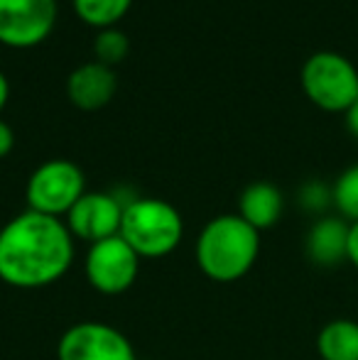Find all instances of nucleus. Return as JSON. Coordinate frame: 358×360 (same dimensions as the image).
<instances>
[{
	"label": "nucleus",
	"instance_id": "9d476101",
	"mask_svg": "<svg viewBox=\"0 0 358 360\" xmlns=\"http://www.w3.org/2000/svg\"><path fill=\"white\" fill-rule=\"evenodd\" d=\"M118 89L113 69L101 62H89L77 67L67 79V96L77 108L82 110H98L113 98Z\"/></svg>",
	"mask_w": 358,
	"mask_h": 360
},
{
	"label": "nucleus",
	"instance_id": "a211bd4d",
	"mask_svg": "<svg viewBox=\"0 0 358 360\" xmlns=\"http://www.w3.org/2000/svg\"><path fill=\"white\" fill-rule=\"evenodd\" d=\"M13 147H15L13 128H10L5 120H0V160H3V157H8L10 152H13Z\"/></svg>",
	"mask_w": 358,
	"mask_h": 360
},
{
	"label": "nucleus",
	"instance_id": "20e7f679",
	"mask_svg": "<svg viewBox=\"0 0 358 360\" xmlns=\"http://www.w3.org/2000/svg\"><path fill=\"white\" fill-rule=\"evenodd\" d=\"M302 91L321 110L346 113L358 98V69L339 52H314L302 64Z\"/></svg>",
	"mask_w": 358,
	"mask_h": 360
},
{
	"label": "nucleus",
	"instance_id": "4468645a",
	"mask_svg": "<svg viewBox=\"0 0 358 360\" xmlns=\"http://www.w3.org/2000/svg\"><path fill=\"white\" fill-rule=\"evenodd\" d=\"M130 5L133 0H74V10L79 18L98 30L115 27V22L125 18Z\"/></svg>",
	"mask_w": 358,
	"mask_h": 360
},
{
	"label": "nucleus",
	"instance_id": "9b49d317",
	"mask_svg": "<svg viewBox=\"0 0 358 360\" xmlns=\"http://www.w3.org/2000/svg\"><path fill=\"white\" fill-rule=\"evenodd\" d=\"M349 228L341 216H321L307 233V257L319 267H336L349 260Z\"/></svg>",
	"mask_w": 358,
	"mask_h": 360
},
{
	"label": "nucleus",
	"instance_id": "7ed1b4c3",
	"mask_svg": "<svg viewBox=\"0 0 358 360\" xmlns=\"http://www.w3.org/2000/svg\"><path fill=\"white\" fill-rule=\"evenodd\" d=\"M118 236L138 252L140 260H160L179 248L184 221L170 201L143 196L125 204Z\"/></svg>",
	"mask_w": 358,
	"mask_h": 360
},
{
	"label": "nucleus",
	"instance_id": "39448f33",
	"mask_svg": "<svg viewBox=\"0 0 358 360\" xmlns=\"http://www.w3.org/2000/svg\"><path fill=\"white\" fill-rule=\"evenodd\" d=\"M87 194V179L79 165L69 160H47L30 174L25 201L30 211L64 218Z\"/></svg>",
	"mask_w": 358,
	"mask_h": 360
},
{
	"label": "nucleus",
	"instance_id": "0eeeda50",
	"mask_svg": "<svg viewBox=\"0 0 358 360\" xmlns=\"http://www.w3.org/2000/svg\"><path fill=\"white\" fill-rule=\"evenodd\" d=\"M57 360H138L130 338L103 321H79L62 333Z\"/></svg>",
	"mask_w": 358,
	"mask_h": 360
},
{
	"label": "nucleus",
	"instance_id": "f257e3e1",
	"mask_svg": "<svg viewBox=\"0 0 358 360\" xmlns=\"http://www.w3.org/2000/svg\"><path fill=\"white\" fill-rule=\"evenodd\" d=\"M74 262V236L64 218L23 211L0 228V282L42 289L59 282Z\"/></svg>",
	"mask_w": 358,
	"mask_h": 360
},
{
	"label": "nucleus",
	"instance_id": "2eb2a0df",
	"mask_svg": "<svg viewBox=\"0 0 358 360\" xmlns=\"http://www.w3.org/2000/svg\"><path fill=\"white\" fill-rule=\"evenodd\" d=\"M331 199L341 218L358 221V165H351L349 169L341 172L331 186Z\"/></svg>",
	"mask_w": 358,
	"mask_h": 360
},
{
	"label": "nucleus",
	"instance_id": "dca6fc26",
	"mask_svg": "<svg viewBox=\"0 0 358 360\" xmlns=\"http://www.w3.org/2000/svg\"><path fill=\"white\" fill-rule=\"evenodd\" d=\"M130 52V39L125 32L115 27L108 30H101L94 39V54H96V62L106 64V67L113 69L115 64H120Z\"/></svg>",
	"mask_w": 358,
	"mask_h": 360
},
{
	"label": "nucleus",
	"instance_id": "1a4fd4ad",
	"mask_svg": "<svg viewBox=\"0 0 358 360\" xmlns=\"http://www.w3.org/2000/svg\"><path fill=\"white\" fill-rule=\"evenodd\" d=\"M125 204L115 194L108 191H87L82 199L74 204V209L64 216L69 233L74 240H84L89 245L106 238H113L120 233Z\"/></svg>",
	"mask_w": 358,
	"mask_h": 360
},
{
	"label": "nucleus",
	"instance_id": "6e6552de",
	"mask_svg": "<svg viewBox=\"0 0 358 360\" xmlns=\"http://www.w3.org/2000/svg\"><path fill=\"white\" fill-rule=\"evenodd\" d=\"M57 25V0H0V44L37 47Z\"/></svg>",
	"mask_w": 358,
	"mask_h": 360
},
{
	"label": "nucleus",
	"instance_id": "f03ea898",
	"mask_svg": "<svg viewBox=\"0 0 358 360\" xmlns=\"http://www.w3.org/2000/svg\"><path fill=\"white\" fill-rule=\"evenodd\" d=\"M260 255V231L238 214L211 218L196 236L194 257L209 280L229 285L243 280Z\"/></svg>",
	"mask_w": 358,
	"mask_h": 360
},
{
	"label": "nucleus",
	"instance_id": "aec40b11",
	"mask_svg": "<svg viewBox=\"0 0 358 360\" xmlns=\"http://www.w3.org/2000/svg\"><path fill=\"white\" fill-rule=\"evenodd\" d=\"M346 128H349V133L358 138V98L351 103V108L346 110Z\"/></svg>",
	"mask_w": 358,
	"mask_h": 360
},
{
	"label": "nucleus",
	"instance_id": "6ab92c4d",
	"mask_svg": "<svg viewBox=\"0 0 358 360\" xmlns=\"http://www.w3.org/2000/svg\"><path fill=\"white\" fill-rule=\"evenodd\" d=\"M349 262L358 270V221H351L349 228Z\"/></svg>",
	"mask_w": 358,
	"mask_h": 360
},
{
	"label": "nucleus",
	"instance_id": "f8f14e48",
	"mask_svg": "<svg viewBox=\"0 0 358 360\" xmlns=\"http://www.w3.org/2000/svg\"><path fill=\"white\" fill-rule=\"evenodd\" d=\"M285 209L282 191L270 181H253L241 191L238 199V216L255 231H268L275 226Z\"/></svg>",
	"mask_w": 358,
	"mask_h": 360
},
{
	"label": "nucleus",
	"instance_id": "423d86ee",
	"mask_svg": "<svg viewBox=\"0 0 358 360\" xmlns=\"http://www.w3.org/2000/svg\"><path fill=\"white\" fill-rule=\"evenodd\" d=\"M140 275V255L120 236L89 245L84 257V277L89 287L106 297L128 292Z\"/></svg>",
	"mask_w": 358,
	"mask_h": 360
},
{
	"label": "nucleus",
	"instance_id": "412c9836",
	"mask_svg": "<svg viewBox=\"0 0 358 360\" xmlns=\"http://www.w3.org/2000/svg\"><path fill=\"white\" fill-rule=\"evenodd\" d=\"M8 96H10V84H8V79H5V74L0 72V110L8 103Z\"/></svg>",
	"mask_w": 358,
	"mask_h": 360
},
{
	"label": "nucleus",
	"instance_id": "ddd939ff",
	"mask_svg": "<svg viewBox=\"0 0 358 360\" xmlns=\"http://www.w3.org/2000/svg\"><path fill=\"white\" fill-rule=\"evenodd\" d=\"M317 353L321 360H358V321L331 319L317 336Z\"/></svg>",
	"mask_w": 358,
	"mask_h": 360
},
{
	"label": "nucleus",
	"instance_id": "f3484780",
	"mask_svg": "<svg viewBox=\"0 0 358 360\" xmlns=\"http://www.w3.org/2000/svg\"><path fill=\"white\" fill-rule=\"evenodd\" d=\"M300 204L305 206L307 211H324L329 204H334L331 199V186L321 184V181H307L305 186L300 189Z\"/></svg>",
	"mask_w": 358,
	"mask_h": 360
}]
</instances>
